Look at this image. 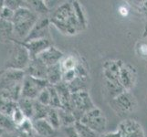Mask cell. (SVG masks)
<instances>
[{"label": "cell", "instance_id": "obj_37", "mask_svg": "<svg viewBox=\"0 0 147 137\" xmlns=\"http://www.w3.org/2000/svg\"><path fill=\"white\" fill-rule=\"evenodd\" d=\"M100 137H121L120 134L118 133V131L116 132H110V133H104L102 134H100Z\"/></svg>", "mask_w": 147, "mask_h": 137}, {"label": "cell", "instance_id": "obj_13", "mask_svg": "<svg viewBox=\"0 0 147 137\" xmlns=\"http://www.w3.org/2000/svg\"><path fill=\"white\" fill-rule=\"evenodd\" d=\"M20 42V41H19ZM22 45L26 48L30 55V58H37L39 54H41L47 49L53 46L52 38H43V39H36L28 42H21Z\"/></svg>", "mask_w": 147, "mask_h": 137}, {"label": "cell", "instance_id": "obj_8", "mask_svg": "<svg viewBox=\"0 0 147 137\" xmlns=\"http://www.w3.org/2000/svg\"><path fill=\"white\" fill-rule=\"evenodd\" d=\"M110 104L111 108L120 114H129L134 111L137 107L135 97L129 90H125L111 99Z\"/></svg>", "mask_w": 147, "mask_h": 137}, {"label": "cell", "instance_id": "obj_7", "mask_svg": "<svg viewBox=\"0 0 147 137\" xmlns=\"http://www.w3.org/2000/svg\"><path fill=\"white\" fill-rule=\"evenodd\" d=\"M80 123L86 125L100 135L104 134L106 126H107V119L103 114L102 111L95 107L92 110L87 111L80 120Z\"/></svg>", "mask_w": 147, "mask_h": 137}, {"label": "cell", "instance_id": "obj_41", "mask_svg": "<svg viewBox=\"0 0 147 137\" xmlns=\"http://www.w3.org/2000/svg\"><path fill=\"white\" fill-rule=\"evenodd\" d=\"M35 137H43V136H39V135H38V134H36V135H35Z\"/></svg>", "mask_w": 147, "mask_h": 137}, {"label": "cell", "instance_id": "obj_15", "mask_svg": "<svg viewBox=\"0 0 147 137\" xmlns=\"http://www.w3.org/2000/svg\"><path fill=\"white\" fill-rule=\"evenodd\" d=\"M47 72H48V67L38 57L30 59L28 66L25 70L26 75L31 76V77L37 79H43V80L47 79Z\"/></svg>", "mask_w": 147, "mask_h": 137}, {"label": "cell", "instance_id": "obj_20", "mask_svg": "<svg viewBox=\"0 0 147 137\" xmlns=\"http://www.w3.org/2000/svg\"><path fill=\"white\" fill-rule=\"evenodd\" d=\"M46 80L51 86H55L62 82V70L59 63L48 67Z\"/></svg>", "mask_w": 147, "mask_h": 137}, {"label": "cell", "instance_id": "obj_38", "mask_svg": "<svg viewBox=\"0 0 147 137\" xmlns=\"http://www.w3.org/2000/svg\"><path fill=\"white\" fill-rule=\"evenodd\" d=\"M0 137H18L17 132H5Z\"/></svg>", "mask_w": 147, "mask_h": 137}, {"label": "cell", "instance_id": "obj_28", "mask_svg": "<svg viewBox=\"0 0 147 137\" xmlns=\"http://www.w3.org/2000/svg\"><path fill=\"white\" fill-rule=\"evenodd\" d=\"M46 120L56 131H59L60 128H61V124H60L58 109H54V108L49 107Z\"/></svg>", "mask_w": 147, "mask_h": 137}, {"label": "cell", "instance_id": "obj_34", "mask_svg": "<svg viewBox=\"0 0 147 137\" xmlns=\"http://www.w3.org/2000/svg\"><path fill=\"white\" fill-rule=\"evenodd\" d=\"M38 103H41L43 105L49 106V101H50V94H49V87L44 89L41 92H40L36 100Z\"/></svg>", "mask_w": 147, "mask_h": 137}, {"label": "cell", "instance_id": "obj_16", "mask_svg": "<svg viewBox=\"0 0 147 137\" xmlns=\"http://www.w3.org/2000/svg\"><path fill=\"white\" fill-rule=\"evenodd\" d=\"M33 127L36 134L43 137H57L58 131H56L50 125L46 119L32 121Z\"/></svg>", "mask_w": 147, "mask_h": 137}, {"label": "cell", "instance_id": "obj_30", "mask_svg": "<svg viewBox=\"0 0 147 137\" xmlns=\"http://www.w3.org/2000/svg\"><path fill=\"white\" fill-rule=\"evenodd\" d=\"M0 129L5 132H15L17 127L13 124L11 118L0 113Z\"/></svg>", "mask_w": 147, "mask_h": 137}, {"label": "cell", "instance_id": "obj_5", "mask_svg": "<svg viewBox=\"0 0 147 137\" xmlns=\"http://www.w3.org/2000/svg\"><path fill=\"white\" fill-rule=\"evenodd\" d=\"M30 55L28 50L24 47L21 42L12 39L8 49V58L5 62L4 69L24 70L27 69L30 62Z\"/></svg>", "mask_w": 147, "mask_h": 137}, {"label": "cell", "instance_id": "obj_19", "mask_svg": "<svg viewBox=\"0 0 147 137\" xmlns=\"http://www.w3.org/2000/svg\"><path fill=\"white\" fill-rule=\"evenodd\" d=\"M28 7L32 10L33 12L36 13L39 18L42 17H49L50 9L48 7L45 1L41 0H31V1H27Z\"/></svg>", "mask_w": 147, "mask_h": 137}, {"label": "cell", "instance_id": "obj_24", "mask_svg": "<svg viewBox=\"0 0 147 137\" xmlns=\"http://www.w3.org/2000/svg\"><path fill=\"white\" fill-rule=\"evenodd\" d=\"M58 111H59L60 124H61V128L72 126L77 123V120H76L75 116L73 115L72 111L62 109V108L58 109Z\"/></svg>", "mask_w": 147, "mask_h": 137}, {"label": "cell", "instance_id": "obj_22", "mask_svg": "<svg viewBox=\"0 0 147 137\" xmlns=\"http://www.w3.org/2000/svg\"><path fill=\"white\" fill-rule=\"evenodd\" d=\"M80 56L76 54H69L65 55L64 58L59 62L60 67H61L62 72H69V70H75L80 62Z\"/></svg>", "mask_w": 147, "mask_h": 137}, {"label": "cell", "instance_id": "obj_26", "mask_svg": "<svg viewBox=\"0 0 147 137\" xmlns=\"http://www.w3.org/2000/svg\"><path fill=\"white\" fill-rule=\"evenodd\" d=\"M72 6H73L75 15H76V17H77L80 27L82 28V30H83L87 28V19H86V16L83 11L82 4L79 1H72Z\"/></svg>", "mask_w": 147, "mask_h": 137}, {"label": "cell", "instance_id": "obj_27", "mask_svg": "<svg viewBox=\"0 0 147 137\" xmlns=\"http://www.w3.org/2000/svg\"><path fill=\"white\" fill-rule=\"evenodd\" d=\"M49 106L43 105L41 103H38V101L35 100V103H34V114H33L32 121L46 119L47 115H48V113H49Z\"/></svg>", "mask_w": 147, "mask_h": 137}, {"label": "cell", "instance_id": "obj_21", "mask_svg": "<svg viewBox=\"0 0 147 137\" xmlns=\"http://www.w3.org/2000/svg\"><path fill=\"white\" fill-rule=\"evenodd\" d=\"M18 107V103L6 97L0 90V113L11 117L13 111Z\"/></svg>", "mask_w": 147, "mask_h": 137}, {"label": "cell", "instance_id": "obj_3", "mask_svg": "<svg viewBox=\"0 0 147 137\" xmlns=\"http://www.w3.org/2000/svg\"><path fill=\"white\" fill-rule=\"evenodd\" d=\"M39 17L28 7H24L15 11L12 20L14 28V39L23 42L28 38L30 31L38 22Z\"/></svg>", "mask_w": 147, "mask_h": 137}, {"label": "cell", "instance_id": "obj_9", "mask_svg": "<svg viewBox=\"0 0 147 137\" xmlns=\"http://www.w3.org/2000/svg\"><path fill=\"white\" fill-rule=\"evenodd\" d=\"M49 86V84L47 80L37 79L26 75L22 85L21 97L30 100H37L38 94Z\"/></svg>", "mask_w": 147, "mask_h": 137}, {"label": "cell", "instance_id": "obj_12", "mask_svg": "<svg viewBox=\"0 0 147 137\" xmlns=\"http://www.w3.org/2000/svg\"><path fill=\"white\" fill-rule=\"evenodd\" d=\"M50 20L49 17H42L39 18L38 22L34 26L32 30L30 31L28 38L23 42L31 41L36 39H43V38H51L50 36Z\"/></svg>", "mask_w": 147, "mask_h": 137}, {"label": "cell", "instance_id": "obj_25", "mask_svg": "<svg viewBox=\"0 0 147 137\" xmlns=\"http://www.w3.org/2000/svg\"><path fill=\"white\" fill-rule=\"evenodd\" d=\"M16 132L18 137H35L36 135L33 127V121L30 119H27L21 125L17 127Z\"/></svg>", "mask_w": 147, "mask_h": 137}, {"label": "cell", "instance_id": "obj_36", "mask_svg": "<svg viewBox=\"0 0 147 137\" xmlns=\"http://www.w3.org/2000/svg\"><path fill=\"white\" fill-rule=\"evenodd\" d=\"M62 130H63V133L65 134L66 137H80L74 125L69 126V127H64V128H62Z\"/></svg>", "mask_w": 147, "mask_h": 137}, {"label": "cell", "instance_id": "obj_33", "mask_svg": "<svg viewBox=\"0 0 147 137\" xmlns=\"http://www.w3.org/2000/svg\"><path fill=\"white\" fill-rule=\"evenodd\" d=\"M5 7L10 8L13 11H17L19 8L27 7V1H21V0H5Z\"/></svg>", "mask_w": 147, "mask_h": 137}, {"label": "cell", "instance_id": "obj_11", "mask_svg": "<svg viewBox=\"0 0 147 137\" xmlns=\"http://www.w3.org/2000/svg\"><path fill=\"white\" fill-rule=\"evenodd\" d=\"M121 137H145L144 130L140 123L134 119H125L118 125Z\"/></svg>", "mask_w": 147, "mask_h": 137}, {"label": "cell", "instance_id": "obj_10", "mask_svg": "<svg viewBox=\"0 0 147 137\" xmlns=\"http://www.w3.org/2000/svg\"><path fill=\"white\" fill-rule=\"evenodd\" d=\"M137 70L134 65L120 59V82L125 90H133L137 82Z\"/></svg>", "mask_w": 147, "mask_h": 137}, {"label": "cell", "instance_id": "obj_17", "mask_svg": "<svg viewBox=\"0 0 147 137\" xmlns=\"http://www.w3.org/2000/svg\"><path fill=\"white\" fill-rule=\"evenodd\" d=\"M54 87L56 90H57L58 93H59L60 103H61V108L71 111V109H70V103H71V94L72 93L70 92L68 85L64 83L63 82H61L59 84L55 85Z\"/></svg>", "mask_w": 147, "mask_h": 137}, {"label": "cell", "instance_id": "obj_29", "mask_svg": "<svg viewBox=\"0 0 147 137\" xmlns=\"http://www.w3.org/2000/svg\"><path fill=\"white\" fill-rule=\"evenodd\" d=\"M74 126L80 137H100L98 136L99 134L96 133V132L90 129L86 125L80 123V121H77V123L74 124Z\"/></svg>", "mask_w": 147, "mask_h": 137}, {"label": "cell", "instance_id": "obj_35", "mask_svg": "<svg viewBox=\"0 0 147 137\" xmlns=\"http://www.w3.org/2000/svg\"><path fill=\"white\" fill-rule=\"evenodd\" d=\"M14 14H15V11H13V10H11L7 7H5L1 11V13H0V18L7 20V21H9V22H12Z\"/></svg>", "mask_w": 147, "mask_h": 137}, {"label": "cell", "instance_id": "obj_40", "mask_svg": "<svg viewBox=\"0 0 147 137\" xmlns=\"http://www.w3.org/2000/svg\"><path fill=\"white\" fill-rule=\"evenodd\" d=\"M4 133H5V131H3L2 129H0V136H1Z\"/></svg>", "mask_w": 147, "mask_h": 137}, {"label": "cell", "instance_id": "obj_18", "mask_svg": "<svg viewBox=\"0 0 147 137\" xmlns=\"http://www.w3.org/2000/svg\"><path fill=\"white\" fill-rule=\"evenodd\" d=\"M14 39V28L12 22L0 18V42H11Z\"/></svg>", "mask_w": 147, "mask_h": 137}, {"label": "cell", "instance_id": "obj_32", "mask_svg": "<svg viewBox=\"0 0 147 137\" xmlns=\"http://www.w3.org/2000/svg\"><path fill=\"white\" fill-rule=\"evenodd\" d=\"M10 118H11L13 124H15L16 127H18L19 125H21L24 121L27 120L26 116L24 115V113H22V111L20 110L18 107H17L16 110L13 111V113H12L11 117H10Z\"/></svg>", "mask_w": 147, "mask_h": 137}, {"label": "cell", "instance_id": "obj_1", "mask_svg": "<svg viewBox=\"0 0 147 137\" xmlns=\"http://www.w3.org/2000/svg\"><path fill=\"white\" fill-rule=\"evenodd\" d=\"M50 23L65 35H75L82 31L71 2H65L53 9L49 15Z\"/></svg>", "mask_w": 147, "mask_h": 137}, {"label": "cell", "instance_id": "obj_39", "mask_svg": "<svg viewBox=\"0 0 147 137\" xmlns=\"http://www.w3.org/2000/svg\"><path fill=\"white\" fill-rule=\"evenodd\" d=\"M5 7V0H0V13Z\"/></svg>", "mask_w": 147, "mask_h": 137}, {"label": "cell", "instance_id": "obj_23", "mask_svg": "<svg viewBox=\"0 0 147 137\" xmlns=\"http://www.w3.org/2000/svg\"><path fill=\"white\" fill-rule=\"evenodd\" d=\"M18 107L22 111L27 119L32 120L34 114V103L35 100H30L28 98H20L18 101Z\"/></svg>", "mask_w": 147, "mask_h": 137}, {"label": "cell", "instance_id": "obj_31", "mask_svg": "<svg viewBox=\"0 0 147 137\" xmlns=\"http://www.w3.org/2000/svg\"><path fill=\"white\" fill-rule=\"evenodd\" d=\"M49 94H50V101H49V107L54 109H60L61 108V103H60L59 96L57 90L55 89L54 86H49Z\"/></svg>", "mask_w": 147, "mask_h": 137}, {"label": "cell", "instance_id": "obj_2", "mask_svg": "<svg viewBox=\"0 0 147 137\" xmlns=\"http://www.w3.org/2000/svg\"><path fill=\"white\" fill-rule=\"evenodd\" d=\"M24 70L4 69L0 70V90L11 101L21 98L22 85L25 79Z\"/></svg>", "mask_w": 147, "mask_h": 137}, {"label": "cell", "instance_id": "obj_14", "mask_svg": "<svg viewBox=\"0 0 147 137\" xmlns=\"http://www.w3.org/2000/svg\"><path fill=\"white\" fill-rule=\"evenodd\" d=\"M65 54L57 49L55 46H51L49 49H47L45 51H43L41 54L38 56V58L41 60V61L47 66V67H50L56 64H59L61 59L64 58Z\"/></svg>", "mask_w": 147, "mask_h": 137}, {"label": "cell", "instance_id": "obj_6", "mask_svg": "<svg viewBox=\"0 0 147 137\" xmlns=\"http://www.w3.org/2000/svg\"><path fill=\"white\" fill-rule=\"evenodd\" d=\"M95 107L96 106L93 103L89 91H79L71 94L70 109L77 121H80L87 111Z\"/></svg>", "mask_w": 147, "mask_h": 137}, {"label": "cell", "instance_id": "obj_4", "mask_svg": "<svg viewBox=\"0 0 147 137\" xmlns=\"http://www.w3.org/2000/svg\"><path fill=\"white\" fill-rule=\"evenodd\" d=\"M102 77L106 91L111 100L125 91L120 82V59H108L103 62Z\"/></svg>", "mask_w": 147, "mask_h": 137}]
</instances>
